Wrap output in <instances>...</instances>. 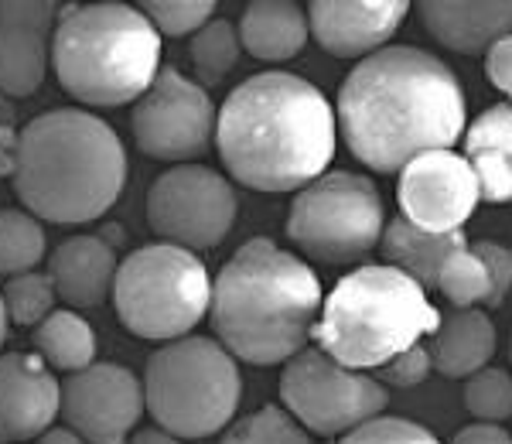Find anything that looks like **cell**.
I'll list each match as a JSON object with an SVG mask.
<instances>
[{"mask_svg":"<svg viewBox=\"0 0 512 444\" xmlns=\"http://www.w3.org/2000/svg\"><path fill=\"white\" fill-rule=\"evenodd\" d=\"M485 72H489V82L499 93L509 96L512 103V35L495 41L489 48V55H485Z\"/></svg>","mask_w":512,"mask_h":444,"instance_id":"cell-34","label":"cell"},{"mask_svg":"<svg viewBox=\"0 0 512 444\" xmlns=\"http://www.w3.org/2000/svg\"><path fill=\"white\" fill-rule=\"evenodd\" d=\"M396 202L403 219L424 233H461L475 205L482 202V192L465 154L434 151L400 171Z\"/></svg>","mask_w":512,"mask_h":444,"instance_id":"cell-15","label":"cell"},{"mask_svg":"<svg viewBox=\"0 0 512 444\" xmlns=\"http://www.w3.org/2000/svg\"><path fill=\"white\" fill-rule=\"evenodd\" d=\"M222 444H315L284 407H260L226 431Z\"/></svg>","mask_w":512,"mask_h":444,"instance_id":"cell-27","label":"cell"},{"mask_svg":"<svg viewBox=\"0 0 512 444\" xmlns=\"http://www.w3.org/2000/svg\"><path fill=\"white\" fill-rule=\"evenodd\" d=\"M52 65L79 103L123 106L140 100L161 76V35L140 7H69L55 28Z\"/></svg>","mask_w":512,"mask_h":444,"instance_id":"cell-6","label":"cell"},{"mask_svg":"<svg viewBox=\"0 0 512 444\" xmlns=\"http://www.w3.org/2000/svg\"><path fill=\"white\" fill-rule=\"evenodd\" d=\"M338 444H441L427 427H420L407 417H373L345 434Z\"/></svg>","mask_w":512,"mask_h":444,"instance_id":"cell-31","label":"cell"},{"mask_svg":"<svg viewBox=\"0 0 512 444\" xmlns=\"http://www.w3.org/2000/svg\"><path fill=\"white\" fill-rule=\"evenodd\" d=\"M335 120L349 151L379 175L451 151L468 130L465 89L437 55L386 45L338 86Z\"/></svg>","mask_w":512,"mask_h":444,"instance_id":"cell-1","label":"cell"},{"mask_svg":"<svg viewBox=\"0 0 512 444\" xmlns=\"http://www.w3.org/2000/svg\"><path fill=\"white\" fill-rule=\"evenodd\" d=\"M321 284L301 257L274 240L243 243L212 284V328L233 359L253 366L291 363L315 335Z\"/></svg>","mask_w":512,"mask_h":444,"instance_id":"cell-3","label":"cell"},{"mask_svg":"<svg viewBox=\"0 0 512 444\" xmlns=\"http://www.w3.org/2000/svg\"><path fill=\"white\" fill-rule=\"evenodd\" d=\"M509 356H512V345H509Z\"/></svg>","mask_w":512,"mask_h":444,"instance_id":"cell-40","label":"cell"},{"mask_svg":"<svg viewBox=\"0 0 512 444\" xmlns=\"http://www.w3.org/2000/svg\"><path fill=\"white\" fill-rule=\"evenodd\" d=\"M140 11L151 18V24L158 28V35L168 38H185V35H198L205 24L216 14V4L212 0H147Z\"/></svg>","mask_w":512,"mask_h":444,"instance_id":"cell-30","label":"cell"},{"mask_svg":"<svg viewBox=\"0 0 512 444\" xmlns=\"http://www.w3.org/2000/svg\"><path fill=\"white\" fill-rule=\"evenodd\" d=\"M127 444H181V438H175L171 431H164V427H140Z\"/></svg>","mask_w":512,"mask_h":444,"instance_id":"cell-36","label":"cell"},{"mask_svg":"<svg viewBox=\"0 0 512 444\" xmlns=\"http://www.w3.org/2000/svg\"><path fill=\"white\" fill-rule=\"evenodd\" d=\"M437 328L441 311L414 277L390 263H369L328 291L311 339L345 369H383Z\"/></svg>","mask_w":512,"mask_h":444,"instance_id":"cell-5","label":"cell"},{"mask_svg":"<svg viewBox=\"0 0 512 444\" xmlns=\"http://www.w3.org/2000/svg\"><path fill=\"white\" fill-rule=\"evenodd\" d=\"M144 410V383L123 366L93 363L62 380V421L86 444H127Z\"/></svg>","mask_w":512,"mask_h":444,"instance_id":"cell-14","label":"cell"},{"mask_svg":"<svg viewBox=\"0 0 512 444\" xmlns=\"http://www.w3.org/2000/svg\"><path fill=\"white\" fill-rule=\"evenodd\" d=\"M216 110L198 82L178 69H161L154 86L134 106V141L147 158L192 161L202 158L216 134Z\"/></svg>","mask_w":512,"mask_h":444,"instance_id":"cell-12","label":"cell"},{"mask_svg":"<svg viewBox=\"0 0 512 444\" xmlns=\"http://www.w3.org/2000/svg\"><path fill=\"white\" fill-rule=\"evenodd\" d=\"M311 38L308 14L287 0H253L239 21V41L260 62H287Z\"/></svg>","mask_w":512,"mask_h":444,"instance_id":"cell-23","label":"cell"},{"mask_svg":"<svg viewBox=\"0 0 512 444\" xmlns=\"http://www.w3.org/2000/svg\"><path fill=\"white\" fill-rule=\"evenodd\" d=\"M59 7L41 0H0V93L31 96L45 82Z\"/></svg>","mask_w":512,"mask_h":444,"instance_id":"cell-16","label":"cell"},{"mask_svg":"<svg viewBox=\"0 0 512 444\" xmlns=\"http://www.w3.org/2000/svg\"><path fill=\"white\" fill-rule=\"evenodd\" d=\"M117 253L99 236H72L55 246L48 260V277L55 284V294L76 308H96L113 294L117 284Z\"/></svg>","mask_w":512,"mask_h":444,"instance_id":"cell-20","label":"cell"},{"mask_svg":"<svg viewBox=\"0 0 512 444\" xmlns=\"http://www.w3.org/2000/svg\"><path fill=\"white\" fill-rule=\"evenodd\" d=\"M431 349H427L424 342L414 345V349H407V352H400L396 359H390L383 369H379V376H383L386 383H393V386H417V383H424L427 376H431Z\"/></svg>","mask_w":512,"mask_h":444,"instance_id":"cell-33","label":"cell"},{"mask_svg":"<svg viewBox=\"0 0 512 444\" xmlns=\"http://www.w3.org/2000/svg\"><path fill=\"white\" fill-rule=\"evenodd\" d=\"M113 304L123 328L151 342H178L209 315L212 281L205 263L175 243H151L120 260Z\"/></svg>","mask_w":512,"mask_h":444,"instance_id":"cell-8","label":"cell"},{"mask_svg":"<svg viewBox=\"0 0 512 444\" xmlns=\"http://www.w3.org/2000/svg\"><path fill=\"white\" fill-rule=\"evenodd\" d=\"M280 404L308 434L345 438L383 414L390 393L376 376L338 366L321 349H304L280 373Z\"/></svg>","mask_w":512,"mask_h":444,"instance_id":"cell-10","label":"cell"},{"mask_svg":"<svg viewBox=\"0 0 512 444\" xmlns=\"http://www.w3.org/2000/svg\"><path fill=\"white\" fill-rule=\"evenodd\" d=\"M14 192L35 219L93 222L120 199L127 154L110 123L86 110L41 113L21 130L11 158Z\"/></svg>","mask_w":512,"mask_h":444,"instance_id":"cell-4","label":"cell"},{"mask_svg":"<svg viewBox=\"0 0 512 444\" xmlns=\"http://www.w3.org/2000/svg\"><path fill=\"white\" fill-rule=\"evenodd\" d=\"M509 106H512V103H509Z\"/></svg>","mask_w":512,"mask_h":444,"instance_id":"cell-41","label":"cell"},{"mask_svg":"<svg viewBox=\"0 0 512 444\" xmlns=\"http://www.w3.org/2000/svg\"><path fill=\"white\" fill-rule=\"evenodd\" d=\"M35 349L41 363L52 369H65V373H79L89 369L96 359V335L76 311H52L35 328Z\"/></svg>","mask_w":512,"mask_h":444,"instance_id":"cell-24","label":"cell"},{"mask_svg":"<svg viewBox=\"0 0 512 444\" xmlns=\"http://www.w3.org/2000/svg\"><path fill=\"white\" fill-rule=\"evenodd\" d=\"M379 250L390 260V267L410 274L424 291L437 287L454 308H475L492 294L489 270L461 233H424L396 216L386 222Z\"/></svg>","mask_w":512,"mask_h":444,"instance_id":"cell-13","label":"cell"},{"mask_svg":"<svg viewBox=\"0 0 512 444\" xmlns=\"http://www.w3.org/2000/svg\"><path fill=\"white\" fill-rule=\"evenodd\" d=\"M451 444H512V434L499 424H468L454 434Z\"/></svg>","mask_w":512,"mask_h":444,"instance_id":"cell-35","label":"cell"},{"mask_svg":"<svg viewBox=\"0 0 512 444\" xmlns=\"http://www.w3.org/2000/svg\"><path fill=\"white\" fill-rule=\"evenodd\" d=\"M465 161L478 178V192L489 205L512 202V106L499 103L468 123Z\"/></svg>","mask_w":512,"mask_h":444,"instance_id":"cell-21","label":"cell"},{"mask_svg":"<svg viewBox=\"0 0 512 444\" xmlns=\"http://www.w3.org/2000/svg\"><path fill=\"white\" fill-rule=\"evenodd\" d=\"M0 168H4V147H0Z\"/></svg>","mask_w":512,"mask_h":444,"instance_id":"cell-39","label":"cell"},{"mask_svg":"<svg viewBox=\"0 0 512 444\" xmlns=\"http://www.w3.org/2000/svg\"><path fill=\"white\" fill-rule=\"evenodd\" d=\"M386 209L373 178L328 171L294 195L287 236L297 250L321 263L362 260L383 243Z\"/></svg>","mask_w":512,"mask_h":444,"instance_id":"cell-9","label":"cell"},{"mask_svg":"<svg viewBox=\"0 0 512 444\" xmlns=\"http://www.w3.org/2000/svg\"><path fill=\"white\" fill-rule=\"evenodd\" d=\"M62 414V383L28 352L0 356V444L41 438Z\"/></svg>","mask_w":512,"mask_h":444,"instance_id":"cell-18","label":"cell"},{"mask_svg":"<svg viewBox=\"0 0 512 444\" xmlns=\"http://www.w3.org/2000/svg\"><path fill=\"white\" fill-rule=\"evenodd\" d=\"M403 0H315L308 7L311 35L335 59L376 55L407 18Z\"/></svg>","mask_w":512,"mask_h":444,"instance_id":"cell-17","label":"cell"},{"mask_svg":"<svg viewBox=\"0 0 512 444\" xmlns=\"http://www.w3.org/2000/svg\"><path fill=\"white\" fill-rule=\"evenodd\" d=\"M59 298L55 294V284L48 274H21V277H11L4 284V308H7V318L14 325H28V328H38L52 315V301Z\"/></svg>","mask_w":512,"mask_h":444,"instance_id":"cell-29","label":"cell"},{"mask_svg":"<svg viewBox=\"0 0 512 444\" xmlns=\"http://www.w3.org/2000/svg\"><path fill=\"white\" fill-rule=\"evenodd\" d=\"M239 31L229 21L212 18L192 38V65L205 86H219L239 62Z\"/></svg>","mask_w":512,"mask_h":444,"instance_id":"cell-26","label":"cell"},{"mask_svg":"<svg viewBox=\"0 0 512 444\" xmlns=\"http://www.w3.org/2000/svg\"><path fill=\"white\" fill-rule=\"evenodd\" d=\"M472 250H475V257L485 263V270H489L492 294L485 304H489V308H499L512 291V250L495 240H478V243H472Z\"/></svg>","mask_w":512,"mask_h":444,"instance_id":"cell-32","label":"cell"},{"mask_svg":"<svg viewBox=\"0 0 512 444\" xmlns=\"http://www.w3.org/2000/svg\"><path fill=\"white\" fill-rule=\"evenodd\" d=\"M465 407L478 424H499L512 417V373L485 366L468 376Z\"/></svg>","mask_w":512,"mask_h":444,"instance_id":"cell-28","label":"cell"},{"mask_svg":"<svg viewBox=\"0 0 512 444\" xmlns=\"http://www.w3.org/2000/svg\"><path fill=\"white\" fill-rule=\"evenodd\" d=\"M7 322H11V318H7V308H4V294H0V345L7 339Z\"/></svg>","mask_w":512,"mask_h":444,"instance_id":"cell-38","label":"cell"},{"mask_svg":"<svg viewBox=\"0 0 512 444\" xmlns=\"http://www.w3.org/2000/svg\"><path fill=\"white\" fill-rule=\"evenodd\" d=\"M216 144L229 175L253 192L308 188L335 158V106L308 79L260 72L226 96Z\"/></svg>","mask_w":512,"mask_h":444,"instance_id":"cell-2","label":"cell"},{"mask_svg":"<svg viewBox=\"0 0 512 444\" xmlns=\"http://www.w3.org/2000/svg\"><path fill=\"white\" fill-rule=\"evenodd\" d=\"M147 222L164 243L185 250H212L236 222V192L219 171L178 164L147 192Z\"/></svg>","mask_w":512,"mask_h":444,"instance_id":"cell-11","label":"cell"},{"mask_svg":"<svg viewBox=\"0 0 512 444\" xmlns=\"http://www.w3.org/2000/svg\"><path fill=\"white\" fill-rule=\"evenodd\" d=\"M35 444H86L72 427H48Z\"/></svg>","mask_w":512,"mask_h":444,"instance_id":"cell-37","label":"cell"},{"mask_svg":"<svg viewBox=\"0 0 512 444\" xmlns=\"http://www.w3.org/2000/svg\"><path fill=\"white\" fill-rule=\"evenodd\" d=\"M417 11L431 38L461 55H489L512 35V0H424Z\"/></svg>","mask_w":512,"mask_h":444,"instance_id":"cell-19","label":"cell"},{"mask_svg":"<svg viewBox=\"0 0 512 444\" xmlns=\"http://www.w3.org/2000/svg\"><path fill=\"white\" fill-rule=\"evenodd\" d=\"M431 339V363L448 380H468L495 356V325L478 308H454Z\"/></svg>","mask_w":512,"mask_h":444,"instance_id":"cell-22","label":"cell"},{"mask_svg":"<svg viewBox=\"0 0 512 444\" xmlns=\"http://www.w3.org/2000/svg\"><path fill=\"white\" fill-rule=\"evenodd\" d=\"M45 257V229L28 209H0V274H31Z\"/></svg>","mask_w":512,"mask_h":444,"instance_id":"cell-25","label":"cell"},{"mask_svg":"<svg viewBox=\"0 0 512 444\" xmlns=\"http://www.w3.org/2000/svg\"><path fill=\"white\" fill-rule=\"evenodd\" d=\"M144 400L158 427L175 438H209L233 424L243 400V376L222 342L188 335L161 345L147 359Z\"/></svg>","mask_w":512,"mask_h":444,"instance_id":"cell-7","label":"cell"}]
</instances>
